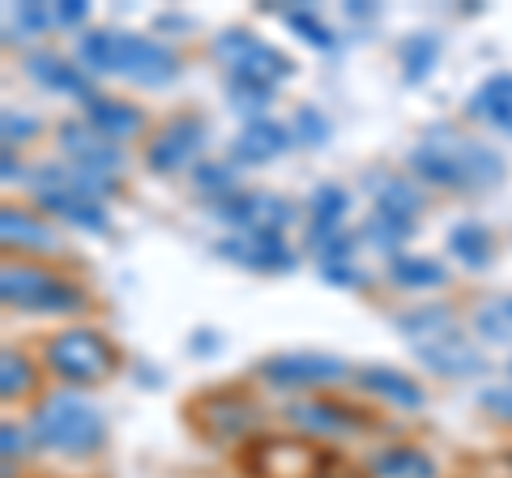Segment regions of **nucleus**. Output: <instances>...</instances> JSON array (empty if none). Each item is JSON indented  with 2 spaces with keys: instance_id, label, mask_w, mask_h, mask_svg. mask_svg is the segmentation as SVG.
I'll return each instance as SVG.
<instances>
[{
  "instance_id": "1",
  "label": "nucleus",
  "mask_w": 512,
  "mask_h": 478,
  "mask_svg": "<svg viewBox=\"0 0 512 478\" xmlns=\"http://www.w3.org/2000/svg\"><path fill=\"white\" fill-rule=\"evenodd\" d=\"M410 171L431 188H448V193H483L504 180V158L495 154L487 141L466 137L461 129L436 124L427 129L423 141L410 150Z\"/></svg>"
},
{
  "instance_id": "2",
  "label": "nucleus",
  "mask_w": 512,
  "mask_h": 478,
  "mask_svg": "<svg viewBox=\"0 0 512 478\" xmlns=\"http://www.w3.org/2000/svg\"><path fill=\"white\" fill-rule=\"evenodd\" d=\"M77 60L90 73H107V77H124L146 90H163L180 77V56L158 39H141L128 30H86L77 39Z\"/></svg>"
},
{
  "instance_id": "3",
  "label": "nucleus",
  "mask_w": 512,
  "mask_h": 478,
  "mask_svg": "<svg viewBox=\"0 0 512 478\" xmlns=\"http://www.w3.org/2000/svg\"><path fill=\"white\" fill-rule=\"evenodd\" d=\"M30 440L47 453H64V457H86L94 449H103L107 440V419L99 406H90L77 393H52L43 397L30 414Z\"/></svg>"
},
{
  "instance_id": "4",
  "label": "nucleus",
  "mask_w": 512,
  "mask_h": 478,
  "mask_svg": "<svg viewBox=\"0 0 512 478\" xmlns=\"http://www.w3.org/2000/svg\"><path fill=\"white\" fill-rule=\"evenodd\" d=\"M0 299L18 312H35V316H69L86 308V291L64 274H52L43 265H5L0 269Z\"/></svg>"
},
{
  "instance_id": "5",
  "label": "nucleus",
  "mask_w": 512,
  "mask_h": 478,
  "mask_svg": "<svg viewBox=\"0 0 512 478\" xmlns=\"http://www.w3.org/2000/svg\"><path fill=\"white\" fill-rule=\"evenodd\" d=\"M43 359L64 385H103L120 368V350L111 346L99 329H60L56 338L43 342Z\"/></svg>"
},
{
  "instance_id": "6",
  "label": "nucleus",
  "mask_w": 512,
  "mask_h": 478,
  "mask_svg": "<svg viewBox=\"0 0 512 478\" xmlns=\"http://www.w3.org/2000/svg\"><path fill=\"white\" fill-rule=\"evenodd\" d=\"M30 193H35V201L43 205V210H52L60 222H69V227H77V231L103 235L111 227L103 201H94L86 193L82 175H77L73 167H52V163L39 167L35 175H30Z\"/></svg>"
},
{
  "instance_id": "7",
  "label": "nucleus",
  "mask_w": 512,
  "mask_h": 478,
  "mask_svg": "<svg viewBox=\"0 0 512 478\" xmlns=\"http://www.w3.org/2000/svg\"><path fill=\"white\" fill-rule=\"evenodd\" d=\"M214 56L231 69V77H239V82H256V86H269V90H278L286 77L295 73L291 56L278 52L274 43L256 39L244 26L222 30V35L214 39Z\"/></svg>"
},
{
  "instance_id": "8",
  "label": "nucleus",
  "mask_w": 512,
  "mask_h": 478,
  "mask_svg": "<svg viewBox=\"0 0 512 478\" xmlns=\"http://www.w3.org/2000/svg\"><path fill=\"white\" fill-rule=\"evenodd\" d=\"M256 372L274 389H325L338 385L350 368L346 359L325 355V350H282V355H269Z\"/></svg>"
},
{
  "instance_id": "9",
  "label": "nucleus",
  "mask_w": 512,
  "mask_h": 478,
  "mask_svg": "<svg viewBox=\"0 0 512 478\" xmlns=\"http://www.w3.org/2000/svg\"><path fill=\"white\" fill-rule=\"evenodd\" d=\"M214 214L222 222H231L239 235H282L295 222V205L278 197V193H252V188H239L235 197L218 201Z\"/></svg>"
},
{
  "instance_id": "10",
  "label": "nucleus",
  "mask_w": 512,
  "mask_h": 478,
  "mask_svg": "<svg viewBox=\"0 0 512 478\" xmlns=\"http://www.w3.org/2000/svg\"><path fill=\"white\" fill-rule=\"evenodd\" d=\"M188 414H192V419H197L210 436L231 440V436L252 432L256 419H261V406H256L252 397H244L239 389H227V393H205V397H197V402L188 406Z\"/></svg>"
},
{
  "instance_id": "11",
  "label": "nucleus",
  "mask_w": 512,
  "mask_h": 478,
  "mask_svg": "<svg viewBox=\"0 0 512 478\" xmlns=\"http://www.w3.org/2000/svg\"><path fill=\"white\" fill-rule=\"evenodd\" d=\"M218 257H227L239 269H252V274H291L299 265L295 248L282 235H227L218 239Z\"/></svg>"
},
{
  "instance_id": "12",
  "label": "nucleus",
  "mask_w": 512,
  "mask_h": 478,
  "mask_svg": "<svg viewBox=\"0 0 512 478\" xmlns=\"http://www.w3.org/2000/svg\"><path fill=\"white\" fill-rule=\"evenodd\" d=\"M201 146H205V120L201 116H175L154 133V141L146 146V163L163 175L184 171L192 158L201 154Z\"/></svg>"
},
{
  "instance_id": "13",
  "label": "nucleus",
  "mask_w": 512,
  "mask_h": 478,
  "mask_svg": "<svg viewBox=\"0 0 512 478\" xmlns=\"http://www.w3.org/2000/svg\"><path fill=\"white\" fill-rule=\"evenodd\" d=\"M56 137H60L64 158H69L77 171H103V175H111V171L124 167V150L111 137H103L94 124H86V120H64L56 129Z\"/></svg>"
},
{
  "instance_id": "14",
  "label": "nucleus",
  "mask_w": 512,
  "mask_h": 478,
  "mask_svg": "<svg viewBox=\"0 0 512 478\" xmlns=\"http://www.w3.org/2000/svg\"><path fill=\"white\" fill-rule=\"evenodd\" d=\"M286 423L299 427V432H308V436H350V432H359L363 419L350 406L342 402H325V397H308V402H291L286 406Z\"/></svg>"
},
{
  "instance_id": "15",
  "label": "nucleus",
  "mask_w": 512,
  "mask_h": 478,
  "mask_svg": "<svg viewBox=\"0 0 512 478\" xmlns=\"http://www.w3.org/2000/svg\"><path fill=\"white\" fill-rule=\"evenodd\" d=\"M0 239H5L9 252H26V257H52V252H60L56 231L39 214L22 210V205H5L0 210Z\"/></svg>"
},
{
  "instance_id": "16",
  "label": "nucleus",
  "mask_w": 512,
  "mask_h": 478,
  "mask_svg": "<svg viewBox=\"0 0 512 478\" xmlns=\"http://www.w3.org/2000/svg\"><path fill=\"white\" fill-rule=\"evenodd\" d=\"M291 129L278 120H248L244 129H239V137L231 141V158L235 163H244V167H265V163H274L278 154L291 150Z\"/></svg>"
},
{
  "instance_id": "17",
  "label": "nucleus",
  "mask_w": 512,
  "mask_h": 478,
  "mask_svg": "<svg viewBox=\"0 0 512 478\" xmlns=\"http://www.w3.org/2000/svg\"><path fill=\"white\" fill-rule=\"evenodd\" d=\"M414 359H419L427 372L448 376V380L478 376L487 368L483 350L470 346V342H461V333H453V338H440V342H427V346H414Z\"/></svg>"
},
{
  "instance_id": "18",
  "label": "nucleus",
  "mask_w": 512,
  "mask_h": 478,
  "mask_svg": "<svg viewBox=\"0 0 512 478\" xmlns=\"http://www.w3.org/2000/svg\"><path fill=\"white\" fill-rule=\"evenodd\" d=\"M86 120L99 129L103 137H111L120 146V141H133L141 129H146V116H141V107L124 103V99H86Z\"/></svg>"
},
{
  "instance_id": "19",
  "label": "nucleus",
  "mask_w": 512,
  "mask_h": 478,
  "mask_svg": "<svg viewBox=\"0 0 512 478\" xmlns=\"http://www.w3.org/2000/svg\"><path fill=\"white\" fill-rule=\"evenodd\" d=\"M470 116L491 124L495 133L512 137V73H491L487 82L470 94Z\"/></svg>"
},
{
  "instance_id": "20",
  "label": "nucleus",
  "mask_w": 512,
  "mask_h": 478,
  "mask_svg": "<svg viewBox=\"0 0 512 478\" xmlns=\"http://www.w3.org/2000/svg\"><path fill=\"white\" fill-rule=\"evenodd\" d=\"M359 389H367L380 402H389L397 410H419L427 406V393L419 389V380H410L406 372H393V368H363L359 372Z\"/></svg>"
},
{
  "instance_id": "21",
  "label": "nucleus",
  "mask_w": 512,
  "mask_h": 478,
  "mask_svg": "<svg viewBox=\"0 0 512 478\" xmlns=\"http://www.w3.org/2000/svg\"><path fill=\"white\" fill-rule=\"evenodd\" d=\"M26 73L35 77L43 90H56V94H77V99H94L86 73H77L69 60H60L56 52H30L26 56Z\"/></svg>"
},
{
  "instance_id": "22",
  "label": "nucleus",
  "mask_w": 512,
  "mask_h": 478,
  "mask_svg": "<svg viewBox=\"0 0 512 478\" xmlns=\"http://www.w3.org/2000/svg\"><path fill=\"white\" fill-rule=\"evenodd\" d=\"M393 325H397V333H406L414 346H427V342L453 338V333H457V316H453V308H444V304H427V308L402 312Z\"/></svg>"
},
{
  "instance_id": "23",
  "label": "nucleus",
  "mask_w": 512,
  "mask_h": 478,
  "mask_svg": "<svg viewBox=\"0 0 512 478\" xmlns=\"http://www.w3.org/2000/svg\"><path fill=\"white\" fill-rule=\"evenodd\" d=\"M372 474L376 478H436V461L414 444H389L372 457Z\"/></svg>"
},
{
  "instance_id": "24",
  "label": "nucleus",
  "mask_w": 512,
  "mask_h": 478,
  "mask_svg": "<svg viewBox=\"0 0 512 478\" xmlns=\"http://www.w3.org/2000/svg\"><path fill=\"white\" fill-rule=\"evenodd\" d=\"M448 252L466 265V269H483L495 257V235L483 227V222H457L448 231Z\"/></svg>"
},
{
  "instance_id": "25",
  "label": "nucleus",
  "mask_w": 512,
  "mask_h": 478,
  "mask_svg": "<svg viewBox=\"0 0 512 478\" xmlns=\"http://www.w3.org/2000/svg\"><path fill=\"white\" fill-rule=\"evenodd\" d=\"M346 210H350V193L342 184H316L312 201H308V218H312L308 235H333L342 227Z\"/></svg>"
},
{
  "instance_id": "26",
  "label": "nucleus",
  "mask_w": 512,
  "mask_h": 478,
  "mask_svg": "<svg viewBox=\"0 0 512 478\" xmlns=\"http://www.w3.org/2000/svg\"><path fill=\"white\" fill-rule=\"evenodd\" d=\"M414 222H419V218L397 214V210H380V205H376V210L367 214V222H363V239L372 248H380V252H397L414 235Z\"/></svg>"
},
{
  "instance_id": "27",
  "label": "nucleus",
  "mask_w": 512,
  "mask_h": 478,
  "mask_svg": "<svg viewBox=\"0 0 512 478\" xmlns=\"http://www.w3.org/2000/svg\"><path fill=\"white\" fill-rule=\"evenodd\" d=\"M367 193L376 197L380 210H397V214L419 218L423 197H419V184L406 180V175H380V171H376L372 180H367Z\"/></svg>"
},
{
  "instance_id": "28",
  "label": "nucleus",
  "mask_w": 512,
  "mask_h": 478,
  "mask_svg": "<svg viewBox=\"0 0 512 478\" xmlns=\"http://www.w3.org/2000/svg\"><path fill=\"white\" fill-rule=\"evenodd\" d=\"M389 282L402 286V291H436V286L448 282V274H444V265L431 257H393Z\"/></svg>"
},
{
  "instance_id": "29",
  "label": "nucleus",
  "mask_w": 512,
  "mask_h": 478,
  "mask_svg": "<svg viewBox=\"0 0 512 478\" xmlns=\"http://www.w3.org/2000/svg\"><path fill=\"white\" fill-rule=\"evenodd\" d=\"M397 60H402V73L406 82H423V77L436 69L440 60V35H431V30H419V35H406L402 43H397Z\"/></svg>"
},
{
  "instance_id": "30",
  "label": "nucleus",
  "mask_w": 512,
  "mask_h": 478,
  "mask_svg": "<svg viewBox=\"0 0 512 478\" xmlns=\"http://www.w3.org/2000/svg\"><path fill=\"white\" fill-rule=\"evenodd\" d=\"M474 329L483 333L487 342H512V295L483 299V304L474 308Z\"/></svg>"
},
{
  "instance_id": "31",
  "label": "nucleus",
  "mask_w": 512,
  "mask_h": 478,
  "mask_svg": "<svg viewBox=\"0 0 512 478\" xmlns=\"http://www.w3.org/2000/svg\"><path fill=\"white\" fill-rule=\"evenodd\" d=\"M30 389H35V363L22 350H5L0 355V397L13 402V397H26Z\"/></svg>"
},
{
  "instance_id": "32",
  "label": "nucleus",
  "mask_w": 512,
  "mask_h": 478,
  "mask_svg": "<svg viewBox=\"0 0 512 478\" xmlns=\"http://www.w3.org/2000/svg\"><path fill=\"white\" fill-rule=\"evenodd\" d=\"M282 22L291 26L308 47H320V52H333V47H338V35H333V30L316 18V9H308V5L286 9V13H282Z\"/></svg>"
},
{
  "instance_id": "33",
  "label": "nucleus",
  "mask_w": 512,
  "mask_h": 478,
  "mask_svg": "<svg viewBox=\"0 0 512 478\" xmlns=\"http://www.w3.org/2000/svg\"><path fill=\"white\" fill-rule=\"evenodd\" d=\"M192 188L205 193V197H214V205L239 193V188H235V171L222 167V163H197V171H192Z\"/></svg>"
},
{
  "instance_id": "34",
  "label": "nucleus",
  "mask_w": 512,
  "mask_h": 478,
  "mask_svg": "<svg viewBox=\"0 0 512 478\" xmlns=\"http://www.w3.org/2000/svg\"><path fill=\"white\" fill-rule=\"evenodd\" d=\"M227 99H231L235 111H244V116H252V120H261V111H265L269 99H274V90L256 86V82H239V77H227Z\"/></svg>"
},
{
  "instance_id": "35",
  "label": "nucleus",
  "mask_w": 512,
  "mask_h": 478,
  "mask_svg": "<svg viewBox=\"0 0 512 478\" xmlns=\"http://www.w3.org/2000/svg\"><path fill=\"white\" fill-rule=\"evenodd\" d=\"M291 137L303 141V146H325L329 141V120L320 116L316 107H299L291 120Z\"/></svg>"
},
{
  "instance_id": "36",
  "label": "nucleus",
  "mask_w": 512,
  "mask_h": 478,
  "mask_svg": "<svg viewBox=\"0 0 512 478\" xmlns=\"http://www.w3.org/2000/svg\"><path fill=\"white\" fill-rule=\"evenodd\" d=\"M52 26H60L56 22V5H39V0L18 5V30H26V35H39V30H52Z\"/></svg>"
},
{
  "instance_id": "37",
  "label": "nucleus",
  "mask_w": 512,
  "mask_h": 478,
  "mask_svg": "<svg viewBox=\"0 0 512 478\" xmlns=\"http://www.w3.org/2000/svg\"><path fill=\"white\" fill-rule=\"evenodd\" d=\"M0 129H5V150H13L18 141H26V137L39 133V120H35V116H22V111L9 107L5 116H0Z\"/></svg>"
},
{
  "instance_id": "38",
  "label": "nucleus",
  "mask_w": 512,
  "mask_h": 478,
  "mask_svg": "<svg viewBox=\"0 0 512 478\" xmlns=\"http://www.w3.org/2000/svg\"><path fill=\"white\" fill-rule=\"evenodd\" d=\"M320 278L333 282V286H367L363 269H355L350 261H333V265H320Z\"/></svg>"
},
{
  "instance_id": "39",
  "label": "nucleus",
  "mask_w": 512,
  "mask_h": 478,
  "mask_svg": "<svg viewBox=\"0 0 512 478\" xmlns=\"http://www.w3.org/2000/svg\"><path fill=\"white\" fill-rule=\"evenodd\" d=\"M483 410H491V414H500V419H508L512 423V385H495V389H483Z\"/></svg>"
},
{
  "instance_id": "40",
  "label": "nucleus",
  "mask_w": 512,
  "mask_h": 478,
  "mask_svg": "<svg viewBox=\"0 0 512 478\" xmlns=\"http://www.w3.org/2000/svg\"><path fill=\"white\" fill-rule=\"evenodd\" d=\"M86 13H90L86 0H60V5H56V22H60V26H77V22L86 18Z\"/></svg>"
},
{
  "instance_id": "41",
  "label": "nucleus",
  "mask_w": 512,
  "mask_h": 478,
  "mask_svg": "<svg viewBox=\"0 0 512 478\" xmlns=\"http://www.w3.org/2000/svg\"><path fill=\"white\" fill-rule=\"evenodd\" d=\"M0 440H5V461H13V457L22 453V432H18V427H13V423L0 427Z\"/></svg>"
},
{
  "instance_id": "42",
  "label": "nucleus",
  "mask_w": 512,
  "mask_h": 478,
  "mask_svg": "<svg viewBox=\"0 0 512 478\" xmlns=\"http://www.w3.org/2000/svg\"><path fill=\"white\" fill-rule=\"evenodd\" d=\"M218 342H222V338H218L214 329H197V333H192V350H197V355H214Z\"/></svg>"
},
{
  "instance_id": "43",
  "label": "nucleus",
  "mask_w": 512,
  "mask_h": 478,
  "mask_svg": "<svg viewBox=\"0 0 512 478\" xmlns=\"http://www.w3.org/2000/svg\"><path fill=\"white\" fill-rule=\"evenodd\" d=\"M508 466H512V453H508Z\"/></svg>"
}]
</instances>
